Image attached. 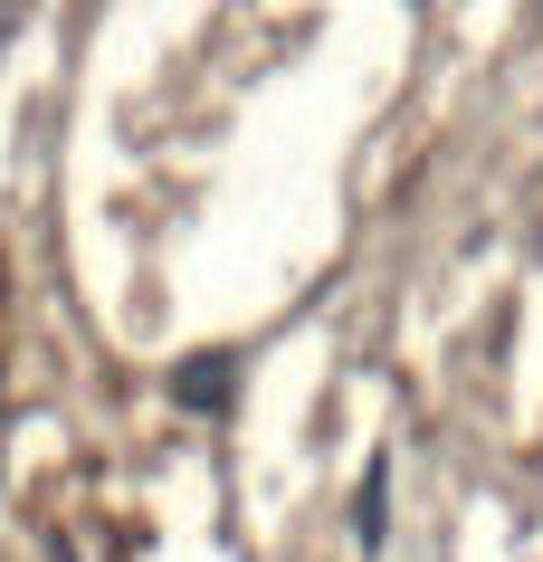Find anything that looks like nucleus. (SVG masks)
<instances>
[{"label": "nucleus", "mask_w": 543, "mask_h": 562, "mask_svg": "<svg viewBox=\"0 0 543 562\" xmlns=\"http://www.w3.org/2000/svg\"><path fill=\"white\" fill-rule=\"evenodd\" d=\"M172 401L181 411H219V401H229V353H191L172 372Z\"/></svg>", "instance_id": "1"}]
</instances>
